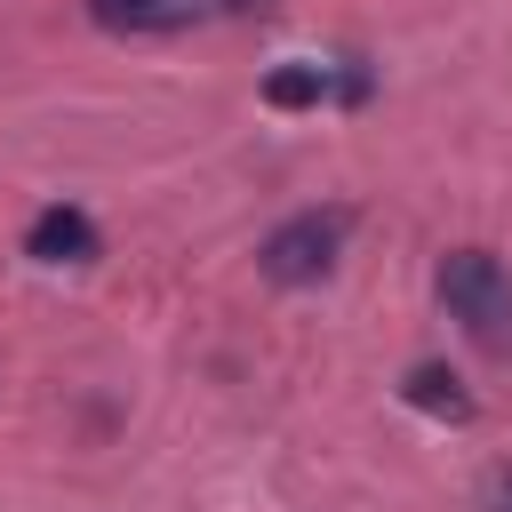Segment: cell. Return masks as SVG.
<instances>
[{"label":"cell","mask_w":512,"mask_h":512,"mask_svg":"<svg viewBox=\"0 0 512 512\" xmlns=\"http://www.w3.org/2000/svg\"><path fill=\"white\" fill-rule=\"evenodd\" d=\"M336 248H344V216L328 208H304V216H288L272 240H264V280H280V288H304V280H320L328 264H336Z\"/></svg>","instance_id":"7a4b0ae2"},{"label":"cell","mask_w":512,"mask_h":512,"mask_svg":"<svg viewBox=\"0 0 512 512\" xmlns=\"http://www.w3.org/2000/svg\"><path fill=\"white\" fill-rule=\"evenodd\" d=\"M440 304L464 320V336L496 360H512V272L488 248H456L440 264Z\"/></svg>","instance_id":"6da1fadb"},{"label":"cell","mask_w":512,"mask_h":512,"mask_svg":"<svg viewBox=\"0 0 512 512\" xmlns=\"http://www.w3.org/2000/svg\"><path fill=\"white\" fill-rule=\"evenodd\" d=\"M488 512H512V472H496V480H488Z\"/></svg>","instance_id":"52a82bcc"},{"label":"cell","mask_w":512,"mask_h":512,"mask_svg":"<svg viewBox=\"0 0 512 512\" xmlns=\"http://www.w3.org/2000/svg\"><path fill=\"white\" fill-rule=\"evenodd\" d=\"M408 400H416V408H432V416H456V424L472 416V400L456 392V376H448V368H408Z\"/></svg>","instance_id":"5b68a950"},{"label":"cell","mask_w":512,"mask_h":512,"mask_svg":"<svg viewBox=\"0 0 512 512\" xmlns=\"http://www.w3.org/2000/svg\"><path fill=\"white\" fill-rule=\"evenodd\" d=\"M24 256H40V264H88L96 256V224L80 208H40L32 232H24Z\"/></svg>","instance_id":"3957f363"},{"label":"cell","mask_w":512,"mask_h":512,"mask_svg":"<svg viewBox=\"0 0 512 512\" xmlns=\"http://www.w3.org/2000/svg\"><path fill=\"white\" fill-rule=\"evenodd\" d=\"M104 32H184L208 16V0H88Z\"/></svg>","instance_id":"277c9868"},{"label":"cell","mask_w":512,"mask_h":512,"mask_svg":"<svg viewBox=\"0 0 512 512\" xmlns=\"http://www.w3.org/2000/svg\"><path fill=\"white\" fill-rule=\"evenodd\" d=\"M264 96H272L280 112L320 104V96H328V72H320V64H288V72H272V80H264Z\"/></svg>","instance_id":"8992f818"}]
</instances>
